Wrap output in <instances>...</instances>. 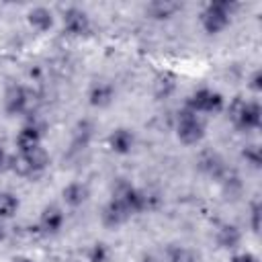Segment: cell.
Wrapping results in <instances>:
<instances>
[{"instance_id":"obj_20","label":"cell","mask_w":262,"mask_h":262,"mask_svg":"<svg viewBox=\"0 0 262 262\" xmlns=\"http://www.w3.org/2000/svg\"><path fill=\"white\" fill-rule=\"evenodd\" d=\"M20 207V201L16 194L8 192V190H2L0 192V219H10L14 217V213L18 211Z\"/></svg>"},{"instance_id":"obj_25","label":"cell","mask_w":262,"mask_h":262,"mask_svg":"<svg viewBox=\"0 0 262 262\" xmlns=\"http://www.w3.org/2000/svg\"><path fill=\"white\" fill-rule=\"evenodd\" d=\"M174 76H164V78H160L158 82H156V88H158V96H168L172 90H174Z\"/></svg>"},{"instance_id":"obj_6","label":"cell","mask_w":262,"mask_h":262,"mask_svg":"<svg viewBox=\"0 0 262 262\" xmlns=\"http://www.w3.org/2000/svg\"><path fill=\"white\" fill-rule=\"evenodd\" d=\"M31 108V92L20 84H10L4 92V111L10 117L25 115Z\"/></svg>"},{"instance_id":"obj_21","label":"cell","mask_w":262,"mask_h":262,"mask_svg":"<svg viewBox=\"0 0 262 262\" xmlns=\"http://www.w3.org/2000/svg\"><path fill=\"white\" fill-rule=\"evenodd\" d=\"M242 158L246 160V164H250L254 170H258L260 164H262V151H260V145H256V143H248V145L242 149Z\"/></svg>"},{"instance_id":"obj_24","label":"cell","mask_w":262,"mask_h":262,"mask_svg":"<svg viewBox=\"0 0 262 262\" xmlns=\"http://www.w3.org/2000/svg\"><path fill=\"white\" fill-rule=\"evenodd\" d=\"M260 215H262V207H260V201H254L250 205V229L252 233H260Z\"/></svg>"},{"instance_id":"obj_10","label":"cell","mask_w":262,"mask_h":262,"mask_svg":"<svg viewBox=\"0 0 262 262\" xmlns=\"http://www.w3.org/2000/svg\"><path fill=\"white\" fill-rule=\"evenodd\" d=\"M115 100V86L106 80H96L92 82L90 90H88V102L94 108H106L111 106Z\"/></svg>"},{"instance_id":"obj_26","label":"cell","mask_w":262,"mask_h":262,"mask_svg":"<svg viewBox=\"0 0 262 262\" xmlns=\"http://www.w3.org/2000/svg\"><path fill=\"white\" fill-rule=\"evenodd\" d=\"M250 90L254 94H260L262 92V72L260 70H254L252 76H250Z\"/></svg>"},{"instance_id":"obj_3","label":"cell","mask_w":262,"mask_h":262,"mask_svg":"<svg viewBox=\"0 0 262 262\" xmlns=\"http://www.w3.org/2000/svg\"><path fill=\"white\" fill-rule=\"evenodd\" d=\"M205 121L201 119V115L188 111V108H182L178 113V121H176V137L180 143L184 145H196L203 141L205 137Z\"/></svg>"},{"instance_id":"obj_4","label":"cell","mask_w":262,"mask_h":262,"mask_svg":"<svg viewBox=\"0 0 262 262\" xmlns=\"http://www.w3.org/2000/svg\"><path fill=\"white\" fill-rule=\"evenodd\" d=\"M184 108H188V111H192L196 115H217V113H221L225 108V98L217 90L199 88L186 98Z\"/></svg>"},{"instance_id":"obj_17","label":"cell","mask_w":262,"mask_h":262,"mask_svg":"<svg viewBox=\"0 0 262 262\" xmlns=\"http://www.w3.org/2000/svg\"><path fill=\"white\" fill-rule=\"evenodd\" d=\"M215 242L223 250H235L239 246V242H242V231L233 223H223L215 233Z\"/></svg>"},{"instance_id":"obj_1","label":"cell","mask_w":262,"mask_h":262,"mask_svg":"<svg viewBox=\"0 0 262 262\" xmlns=\"http://www.w3.org/2000/svg\"><path fill=\"white\" fill-rule=\"evenodd\" d=\"M227 117L233 123L237 131H256L262 123V108L256 100H246L242 96H235L227 106Z\"/></svg>"},{"instance_id":"obj_14","label":"cell","mask_w":262,"mask_h":262,"mask_svg":"<svg viewBox=\"0 0 262 262\" xmlns=\"http://www.w3.org/2000/svg\"><path fill=\"white\" fill-rule=\"evenodd\" d=\"M27 23L37 33H47L53 27V12L47 6H35L27 12Z\"/></svg>"},{"instance_id":"obj_28","label":"cell","mask_w":262,"mask_h":262,"mask_svg":"<svg viewBox=\"0 0 262 262\" xmlns=\"http://www.w3.org/2000/svg\"><path fill=\"white\" fill-rule=\"evenodd\" d=\"M6 162H8V158H6V154H4V149L0 147V170L6 166Z\"/></svg>"},{"instance_id":"obj_15","label":"cell","mask_w":262,"mask_h":262,"mask_svg":"<svg viewBox=\"0 0 262 262\" xmlns=\"http://www.w3.org/2000/svg\"><path fill=\"white\" fill-rule=\"evenodd\" d=\"M18 154L23 156V160H25V164H27L31 176L37 174V172H43V170L49 166V154H47V149H45L43 145L33 147V149H29V151H18Z\"/></svg>"},{"instance_id":"obj_23","label":"cell","mask_w":262,"mask_h":262,"mask_svg":"<svg viewBox=\"0 0 262 262\" xmlns=\"http://www.w3.org/2000/svg\"><path fill=\"white\" fill-rule=\"evenodd\" d=\"M90 137H92V125H90L88 121H82V123L78 125V129H76V141H74V145L84 147V145L90 141Z\"/></svg>"},{"instance_id":"obj_8","label":"cell","mask_w":262,"mask_h":262,"mask_svg":"<svg viewBox=\"0 0 262 262\" xmlns=\"http://www.w3.org/2000/svg\"><path fill=\"white\" fill-rule=\"evenodd\" d=\"M129 219H131L129 209L125 207V203H123L119 196L113 194V196L108 199V203L102 207V213H100V221H102V225L115 229V227L125 225Z\"/></svg>"},{"instance_id":"obj_22","label":"cell","mask_w":262,"mask_h":262,"mask_svg":"<svg viewBox=\"0 0 262 262\" xmlns=\"http://www.w3.org/2000/svg\"><path fill=\"white\" fill-rule=\"evenodd\" d=\"M108 258H111V250H108L106 244L96 242V244L90 246V250H88V262H108Z\"/></svg>"},{"instance_id":"obj_5","label":"cell","mask_w":262,"mask_h":262,"mask_svg":"<svg viewBox=\"0 0 262 262\" xmlns=\"http://www.w3.org/2000/svg\"><path fill=\"white\" fill-rule=\"evenodd\" d=\"M115 196H119L125 203V207L129 209L131 215L143 213V211H147L151 207V196L145 190H141L137 186H131L127 182H119V186L115 190Z\"/></svg>"},{"instance_id":"obj_12","label":"cell","mask_w":262,"mask_h":262,"mask_svg":"<svg viewBox=\"0 0 262 262\" xmlns=\"http://www.w3.org/2000/svg\"><path fill=\"white\" fill-rule=\"evenodd\" d=\"M43 141V129L35 123H27L20 127L16 133V149L18 151H29L33 147H39Z\"/></svg>"},{"instance_id":"obj_9","label":"cell","mask_w":262,"mask_h":262,"mask_svg":"<svg viewBox=\"0 0 262 262\" xmlns=\"http://www.w3.org/2000/svg\"><path fill=\"white\" fill-rule=\"evenodd\" d=\"M63 223H66V215H63L61 207H57V205H47L39 215V229L45 235L59 233L63 229Z\"/></svg>"},{"instance_id":"obj_30","label":"cell","mask_w":262,"mask_h":262,"mask_svg":"<svg viewBox=\"0 0 262 262\" xmlns=\"http://www.w3.org/2000/svg\"><path fill=\"white\" fill-rule=\"evenodd\" d=\"M12 262H33V260H29V258H14Z\"/></svg>"},{"instance_id":"obj_18","label":"cell","mask_w":262,"mask_h":262,"mask_svg":"<svg viewBox=\"0 0 262 262\" xmlns=\"http://www.w3.org/2000/svg\"><path fill=\"white\" fill-rule=\"evenodd\" d=\"M199 166H201V170H203V172H207V174H209V176H213L215 180H219V176L227 170V166L223 164V160H221L217 154H211V151H207V154H203V156H201Z\"/></svg>"},{"instance_id":"obj_13","label":"cell","mask_w":262,"mask_h":262,"mask_svg":"<svg viewBox=\"0 0 262 262\" xmlns=\"http://www.w3.org/2000/svg\"><path fill=\"white\" fill-rule=\"evenodd\" d=\"M182 8L180 2H174V0H154L145 6V14L154 20H168L172 18L178 10Z\"/></svg>"},{"instance_id":"obj_7","label":"cell","mask_w":262,"mask_h":262,"mask_svg":"<svg viewBox=\"0 0 262 262\" xmlns=\"http://www.w3.org/2000/svg\"><path fill=\"white\" fill-rule=\"evenodd\" d=\"M61 23H63V31L72 37H82V35H88L90 31V16L86 10L78 6L66 8L61 14Z\"/></svg>"},{"instance_id":"obj_29","label":"cell","mask_w":262,"mask_h":262,"mask_svg":"<svg viewBox=\"0 0 262 262\" xmlns=\"http://www.w3.org/2000/svg\"><path fill=\"white\" fill-rule=\"evenodd\" d=\"M0 221H2V219H0ZM4 237H6V229H4V225L0 223V242H2Z\"/></svg>"},{"instance_id":"obj_27","label":"cell","mask_w":262,"mask_h":262,"mask_svg":"<svg viewBox=\"0 0 262 262\" xmlns=\"http://www.w3.org/2000/svg\"><path fill=\"white\" fill-rule=\"evenodd\" d=\"M231 262H258V258L252 252H239L231 256Z\"/></svg>"},{"instance_id":"obj_2","label":"cell","mask_w":262,"mask_h":262,"mask_svg":"<svg viewBox=\"0 0 262 262\" xmlns=\"http://www.w3.org/2000/svg\"><path fill=\"white\" fill-rule=\"evenodd\" d=\"M235 10V2L229 0H213L201 12V27L207 35H219L231 25V16Z\"/></svg>"},{"instance_id":"obj_11","label":"cell","mask_w":262,"mask_h":262,"mask_svg":"<svg viewBox=\"0 0 262 262\" xmlns=\"http://www.w3.org/2000/svg\"><path fill=\"white\" fill-rule=\"evenodd\" d=\"M106 143H108V149H111L113 154L127 156V154H131V149H133V145H135V135H133V131L127 129V127H117V129L111 131Z\"/></svg>"},{"instance_id":"obj_16","label":"cell","mask_w":262,"mask_h":262,"mask_svg":"<svg viewBox=\"0 0 262 262\" xmlns=\"http://www.w3.org/2000/svg\"><path fill=\"white\" fill-rule=\"evenodd\" d=\"M88 194H90V190H88V186H86L84 182H70V184H66L63 190H61L63 203H66L68 207H72V209L82 207V205L88 201Z\"/></svg>"},{"instance_id":"obj_19","label":"cell","mask_w":262,"mask_h":262,"mask_svg":"<svg viewBox=\"0 0 262 262\" xmlns=\"http://www.w3.org/2000/svg\"><path fill=\"white\" fill-rule=\"evenodd\" d=\"M166 260L168 262H199V254L192 248L186 246H170L166 252Z\"/></svg>"},{"instance_id":"obj_31","label":"cell","mask_w":262,"mask_h":262,"mask_svg":"<svg viewBox=\"0 0 262 262\" xmlns=\"http://www.w3.org/2000/svg\"><path fill=\"white\" fill-rule=\"evenodd\" d=\"M143 262H156V260H154V258H145Z\"/></svg>"}]
</instances>
